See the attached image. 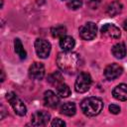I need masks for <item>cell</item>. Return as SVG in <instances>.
<instances>
[{"mask_svg": "<svg viewBox=\"0 0 127 127\" xmlns=\"http://www.w3.org/2000/svg\"><path fill=\"white\" fill-rule=\"evenodd\" d=\"M57 93L61 97H67L70 94V88L68 87V85L62 82L57 85Z\"/></svg>", "mask_w": 127, "mask_h": 127, "instance_id": "19", "label": "cell"}, {"mask_svg": "<svg viewBox=\"0 0 127 127\" xmlns=\"http://www.w3.org/2000/svg\"><path fill=\"white\" fill-rule=\"evenodd\" d=\"M51 115L49 112L40 110L35 112L31 117V123L34 126H46L50 121Z\"/></svg>", "mask_w": 127, "mask_h": 127, "instance_id": "7", "label": "cell"}, {"mask_svg": "<svg viewBox=\"0 0 127 127\" xmlns=\"http://www.w3.org/2000/svg\"><path fill=\"white\" fill-rule=\"evenodd\" d=\"M44 100H45L46 105L52 108L57 107L60 103V97L58 96V93L56 94L52 90H47L44 93Z\"/></svg>", "mask_w": 127, "mask_h": 127, "instance_id": "11", "label": "cell"}, {"mask_svg": "<svg viewBox=\"0 0 127 127\" xmlns=\"http://www.w3.org/2000/svg\"><path fill=\"white\" fill-rule=\"evenodd\" d=\"M80 108L86 116H95L101 112L103 108V102L98 97H87L81 101Z\"/></svg>", "mask_w": 127, "mask_h": 127, "instance_id": "2", "label": "cell"}, {"mask_svg": "<svg viewBox=\"0 0 127 127\" xmlns=\"http://www.w3.org/2000/svg\"><path fill=\"white\" fill-rule=\"evenodd\" d=\"M100 2L101 0H86V5L91 9H96L99 6Z\"/></svg>", "mask_w": 127, "mask_h": 127, "instance_id": "22", "label": "cell"}, {"mask_svg": "<svg viewBox=\"0 0 127 127\" xmlns=\"http://www.w3.org/2000/svg\"><path fill=\"white\" fill-rule=\"evenodd\" d=\"M101 35L107 38H111V39H118L121 36V32L119 30V28L113 24H104L101 29H100Z\"/></svg>", "mask_w": 127, "mask_h": 127, "instance_id": "8", "label": "cell"}, {"mask_svg": "<svg viewBox=\"0 0 127 127\" xmlns=\"http://www.w3.org/2000/svg\"><path fill=\"white\" fill-rule=\"evenodd\" d=\"M35 50L39 58L46 59L49 57L51 53V44L47 40L37 39L35 41Z\"/></svg>", "mask_w": 127, "mask_h": 127, "instance_id": "6", "label": "cell"}, {"mask_svg": "<svg viewBox=\"0 0 127 127\" xmlns=\"http://www.w3.org/2000/svg\"><path fill=\"white\" fill-rule=\"evenodd\" d=\"M123 71V68L121 65L117 64H108L104 69V76L108 80H113L121 75Z\"/></svg>", "mask_w": 127, "mask_h": 127, "instance_id": "9", "label": "cell"}, {"mask_svg": "<svg viewBox=\"0 0 127 127\" xmlns=\"http://www.w3.org/2000/svg\"><path fill=\"white\" fill-rule=\"evenodd\" d=\"M14 49H15L16 54L19 56V58L21 60H25L26 59L27 53L24 50L23 45H22V42L20 41V39H15V41H14Z\"/></svg>", "mask_w": 127, "mask_h": 127, "instance_id": "17", "label": "cell"}, {"mask_svg": "<svg viewBox=\"0 0 127 127\" xmlns=\"http://www.w3.org/2000/svg\"><path fill=\"white\" fill-rule=\"evenodd\" d=\"M67 7L71 10H77L82 5V0H68L66 3Z\"/></svg>", "mask_w": 127, "mask_h": 127, "instance_id": "21", "label": "cell"}, {"mask_svg": "<svg viewBox=\"0 0 127 127\" xmlns=\"http://www.w3.org/2000/svg\"><path fill=\"white\" fill-rule=\"evenodd\" d=\"M60 46L64 51H71L75 46V41L70 36H64L60 39Z\"/></svg>", "mask_w": 127, "mask_h": 127, "instance_id": "14", "label": "cell"}, {"mask_svg": "<svg viewBox=\"0 0 127 127\" xmlns=\"http://www.w3.org/2000/svg\"><path fill=\"white\" fill-rule=\"evenodd\" d=\"M51 33H52V36L54 38H63L65 36L66 34V28L64 26H62V25H59V26H56L54 28H52L51 30Z\"/></svg>", "mask_w": 127, "mask_h": 127, "instance_id": "18", "label": "cell"}, {"mask_svg": "<svg viewBox=\"0 0 127 127\" xmlns=\"http://www.w3.org/2000/svg\"><path fill=\"white\" fill-rule=\"evenodd\" d=\"M97 27L93 22H87L79 28V35L85 41H91L95 38Z\"/></svg>", "mask_w": 127, "mask_h": 127, "instance_id": "5", "label": "cell"}, {"mask_svg": "<svg viewBox=\"0 0 127 127\" xmlns=\"http://www.w3.org/2000/svg\"><path fill=\"white\" fill-rule=\"evenodd\" d=\"M122 8H123V6H122L121 2H119V1H113V2H111V3L107 6L106 13H107L110 17H115V16H117L118 14L121 13Z\"/></svg>", "mask_w": 127, "mask_h": 127, "instance_id": "13", "label": "cell"}, {"mask_svg": "<svg viewBox=\"0 0 127 127\" xmlns=\"http://www.w3.org/2000/svg\"><path fill=\"white\" fill-rule=\"evenodd\" d=\"M112 55L116 59H123L126 56V47L124 43H117L112 47Z\"/></svg>", "mask_w": 127, "mask_h": 127, "instance_id": "15", "label": "cell"}, {"mask_svg": "<svg viewBox=\"0 0 127 127\" xmlns=\"http://www.w3.org/2000/svg\"><path fill=\"white\" fill-rule=\"evenodd\" d=\"M29 74L34 79H42L45 75V66L41 63H34L29 68Z\"/></svg>", "mask_w": 127, "mask_h": 127, "instance_id": "10", "label": "cell"}, {"mask_svg": "<svg viewBox=\"0 0 127 127\" xmlns=\"http://www.w3.org/2000/svg\"><path fill=\"white\" fill-rule=\"evenodd\" d=\"M75 111L76 107L73 102H65L61 106V113L65 116H73Z\"/></svg>", "mask_w": 127, "mask_h": 127, "instance_id": "16", "label": "cell"}, {"mask_svg": "<svg viewBox=\"0 0 127 127\" xmlns=\"http://www.w3.org/2000/svg\"><path fill=\"white\" fill-rule=\"evenodd\" d=\"M123 28H124V30L127 32V19L123 22Z\"/></svg>", "mask_w": 127, "mask_h": 127, "instance_id": "25", "label": "cell"}, {"mask_svg": "<svg viewBox=\"0 0 127 127\" xmlns=\"http://www.w3.org/2000/svg\"><path fill=\"white\" fill-rule=\"evenodd\" d=\"M57 64L60 69L68 74L75 73L81 64V60L78 54L71 51H64L58 55Z\"/></svg>", "mask_w": 127, "mask_h": 127, "instance_id": "1", "label": "cell"}, {"mask_svg": "<svg viewBox=\"0 0 127 127\" xmlns=\"http://www.w3.org/2000/svg\"><path fill=\"white\" fill-rule=\"evenodd\" d=\"M112 95L114 96V98L118 100H121V101L127 100V84L121 83L115 86L112 91Z\"/></svg>", "mask_w": 127, "mask_h": 127, "instance_id": "12", "label": "cell"}, {"mask_svg": "<svg viewBox=\"0 0 127 127\" xmlns=\"http://www.w3.org/2000/svg\"><path fill=\"white\" fill-rule=\"evenodd\" d=\"M6 98L9 101V103L11 104V106L14 109L16 114H18L19 116H24L27 113L26 105L14 92H8L6 94Z\"/></svg>", "mask_w": 127, "mask_h": 127, "instance_id": "4", "label": "cell"}, {"mask_svg": "<svg viewBox=\"0 0 127 127\" xmlns=\"http://www.w3.org/2000/svg\"><path fill=\"white\" fill-rule=\"evenodd\" d=\"M109 111L113 114H118L120 112V106L117 104H111L109 105Z\"/></svg>", "mask_w": 127, "mask_h": 127, "instance_id": "24", "label": "cell"}, {"mask_svg": "<svg viewBox=\"0 0 127 127\" xmlns=\"http://www.w3.org/2000/svg\"><path fill=\"white\" fill-rule=\"evenodd\" d=\"M52 126H56V127H58V126H65V122L64 121H63L62 119H60V118H55L53 121H52Z\"/></svg>", "mask_w": 127, "mask_h": 127, "instance_id": "23", "label": "cell"}, {"mask_svg": "<svg viewBox=\"0 0 127 127\" xmlns=\"http://www.w3.org/2000/svg\"><path fill=\"white\" fill-rule=\"evenodd\" d=\"M62 79H63V76H62L61 72H59V71H55L54 73H52V74L49 75L48 81H49L51 84L57 86L58 84L62 83Z\"/></svg>", "mask_w": 127, "mask_h": 127, "instance_id": "20", "label": "cell"}, {"mask_svg": "<svg viewBox=\"0 0 127 127\" xmlns=\"http://www.w3.org/2000/svg\"><path fill=\"white\" fill-rule=\"evenodd\" d=\"M91 82L92 80H91L90 74L82 71L76 77V80L74 83V89L78 93H84L90 88Z\"/></svg>", "mask_w": 127, "mask_h": 127, "instance_id": "3", "label": "cell"}]
</instances>
